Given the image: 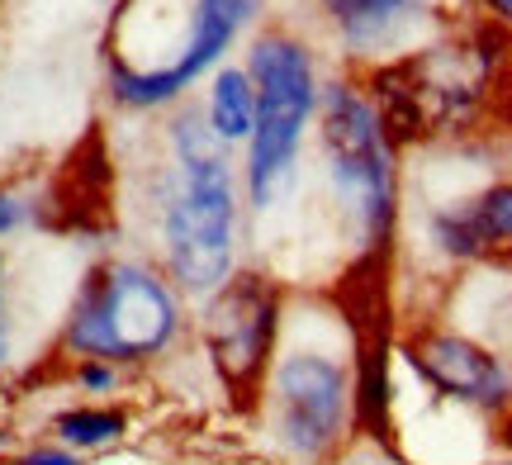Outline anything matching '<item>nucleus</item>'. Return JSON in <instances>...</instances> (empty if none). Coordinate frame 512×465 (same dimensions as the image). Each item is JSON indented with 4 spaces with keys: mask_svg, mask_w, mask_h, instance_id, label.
<instances>
[{
    "mask_svg": "<svg viewBox=\"0 0 512 465\" xmlns=\"http://www.w3.org/2000/svg\"><path fill=\"white\" fill-rule=\"evenodd\" d=\"M34 219V205H29V195L10 181H0V238H10L15 228H24Z\"/></svg>",
    "mask_w": 512,
    "mask_h": 465,
    "instance_id": "f8f14e48",
    "label": "nucleus"
},
{
    "mask_svg": "<svg viewBox=\"0 0 512 465\" xmlns=\"http://www.w3.org/2000/svg\"><path fill=\"white\" fill-rule=\"evenodd\" d=\"M427 238L446 257H484L512 242V181H494L479 195L446 205L427 219Z\"/></svg>",
    "mask_w": 512,
    "mask_h": 465,
    "instance_id": "6e6552de",
    "label": "nucleus"
},
{
    "mask_svg": "<svg viewBox=\"0 0 512 465\" xmlns=\"http://www.w3.org/2000/svg\"><path fill=\"white\" fill-rule=\"evenodd\" d=\"M166 171L157 190V238L166 280L181 295L209 299L233 276L238 257V186L228 152L200 110L166 124Z\"/></svg>",
    "mask_w": 512,
    "mask_h": 465,
    "instance_id": "f257e3e1",
    "label": "nucleus"
},
{
    "mask_svg": "<svg viewBox=\"0 0 512 465\" xmlns=\"http://www.w3.org/2000/svg\"><path fill=\"white\" fill-rule=\"evenodd\" d=\"M10 266H5V252H0V380L10 371V356H15V342H10V318H5V290H10Z\"/></svg>",
    "mask_w": 512,
    "mask_h": 465,
    "instance_id": "2eb2a0df",
    "label": "nucleus"
},
{
    "mask_svg": "<svg viewBox=\"0 0 512 465\" xmlns=\"http://www.w3.org/2000/svg\"><path fill=\"white\" fill-rule=\"evenodd\" d=\"M72 380L86 394H110L119 385V366H110V361H72Z\"/></svg>",
    "mask_w": 512,
    "mask_h": 465,
    "instance_id": "ddd939ff",
    "label": "nucleus"
},
{
    "mask_svg": "<svg viewBox=\"0 0 512 465\" xmlns=\"http://www.w3.org/2000/svg\"><path fill=\"white\" fill-rule=\"evenodd\" d=\"M252 114H256V95H252L247 67H219L214 86L204 95V124L228 148V143H242L252 133Z\"/></svg>",
    "mask_w": 512,
    "mask_h": 465,
    "instance_id": "1a4fd4ad",
    "label": "nucleus"
},
{
    "mask_svg": "<svg viewBox=\"0 0 512 465\" xmlns=\"http://www.w3.org/2000/svg\"><path fill=\"white\" fill-rule=\"evenodd\" d=\"M413 5H418V0H323L332 29L347 38L351 48H375L380 38L394 34V24H399Z\"/></svg>",
    "mask_w": 512,
    "mask_h": 465,
    "instance_id": "9b49d317",
    "label": "nucleus"
},
{
    "mask_svg": "<svg viewBox=\"0 0 512 465\" xmlns=\"http://www.w3.org/2000/svg\"><path fill=\"white\" fill-rule=\"evenodd\" d=\"M10 465H81V456L67 447H57V442H43V447H29L10 456Z\"/></svg>",
    "mask_w": 512,
    "mask_h": 465,
    "instance_id": "4468645a",
    "label": "nucleus"
},
{
    "mask_svg": "<svg viewBox=\"0 0 512 465\" xmlns=\"http://www.w3.org/2000/svg\"><path fill=\"white\" fill-rule=\"evenodd\" d=\"M318 148L351 242L366 257H380L399 219V167L370 91H361L356 81H332L318 110Z\"/></svg>",
    "mask_w": 512,
    "mask_h": 465,
    "instance_id": "7ed1b4c3",
    "label": "nucleus"
},
{
    "mask_svg": "<svg viewBox=\"0 0 512 465\" xmlns=\"http://www.w3.org/2000/svg\"><path fill=\"white\" fill-rule=\"evenodd\" d=\"M0 447H5V432H0Z\"/></svg>",
    "mask_w": 512,
    "mask_h": 465,
    "instance_id": "f3484780",
    "label": "nucleus"
},
{
    "mask_svg": "<svg viewBox=\"0 0 512 465\" xmlns=\"http://www.w3.org/2000/svg\"><path fill=\"white\" fill-rule=\"evenodd\" d=\"M503 465H512V461H503Z\"/></svg>",
    "mask_w": 512,
    "mask_h": 465,
    "instance_id": "a211bd4d",
    "label": "nucleus"
},
{
    "mask_svg": "<svg viewBox=\"0 0 512 465\" xmlns=\"http://www.w3.org/2000/svg\"><path fill=\"white\" fill-rule=\"evenodd\" d=\"M128 413L114 404H72V409L53 413V442L67 451H105L114 442H124Z\"/></svg>",
    "mask_w": 512,
    "mask_h": 465,
    "instance_id": "9d476101",
    "label": "nucleus"
},
{
    "mask_svg": "<svg viewBox=\"0 0 512 465\" xmlns=\"http://www.w3.org/2000/svg\"><path fill=\"white\" fill-rule=\"evenodd\" d=\"M408 361L413 371L446 399L498 409L512 399V375L489 347H479L460 333H418L408 337Z\"/></svg>",
    "mask_w": 512,
    "mask_h": 465,
    "instance_id": "0eeeda50",
    "label": "nucleus"
},
{
    "mask_svg": "<svg viewBox=\"0 0 512 465\" xmlns=\"http://www.w3.org/2000/svg\"><path fill=\"white\" fill-rule=\"evenodd\" d=\"M204 352L219 371L223 390L238 404H247L266 390V375L275 361V337H280V290L261 271H233L214 295L204 299L200 314Z\"/></svg>",
    "mask_w": 512,
    "mask_h": 465,
    "instance_id": "423d86ee",
    "label": "nucleus"
},
{
    "mask_svg": "<svg viewBox=\"0 0 512 465\" xmlns=\"http://www.w3.org/2000/svg\"><path fill=\"white\" fill-rule=\"evenodd\" d=\"M266 409L275 442L299 461H328L356 428L351 366L323 347H294L275 356L266 375Z\"/></svg>",
    "mask_w": 512,
    "mask_h": 465,
    "instance_id": "39448f33",
    "label": "nucleus"
},
{
    "mask_svg": "<svg viewBox=\"0 0 512 465\" xmlns=\"http://www.w3.org/2000/svg\"><path fill=\"white\" fill-rule=\"evenodd\" d=\"M247 76H252L256 114L247 133V195L256 209H271L294 181L299 143L318 110V76L313 57L285 29H266L252 38L247 53Z\"/></svg>",
    "mask_w": 512,
    "mask_h": 465,
    "instance_id": "20e7f679",
    "label": "nucleus"
},
{
    "mask_svg": "<svg viewBox=\"0 0 512 465\" xmlns=\"http://www.w3.org/2000/svg\"><path fill=\"white\" fill-rule=\"evenodd\" d=\"M484 10H489V15H498L512 29V0H484Z\"/></svg>",
    "mask_w": 512,
    "mask_h": 465,
    "instance_id": "dca6fc26",
    "label": "nucleus"
},
{
    "mask_svg": "<svg viewBox=\"0 0 512 465\" xmlns=\"http://www.w3.org/2000/svg\"><path fill=\"white\" fill-rule=\"evenodd\" d=\"M181 333V290L143 261L91 266L62 318L57 347L72 361L138 366L162 356Z\"/></svg>",
    "mask_w": 512,
    "mask_h": 465,
    "instance_id": "f03ea898",
    "label": "nucleus"
}]
</instances>
